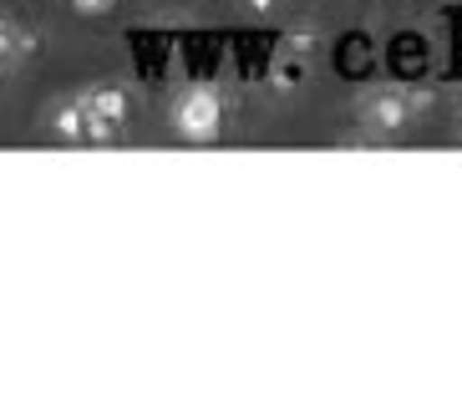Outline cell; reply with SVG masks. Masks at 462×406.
<instances>
[{
    "mask_svg": "<svg viewBox=\"0 0 462 406\" xmlns=\"http://www.w3.org/2000/svg\"><path fill=\"white\" fill-rule=\"evenodd\" d=\"M224 117H229V107H224L218 87H183V92L173 97V107H168L173 137L178 143H193V148L218 143V137H224Z\"/></svg>",
    "mask_w": 462,
    "mask_h": 406,
    "instance_id": "obj_1",
    "label": "cell"
},
{
    "mask_svg": "<svg viewBox=\"0 0 462 406\" xmlns=\"http://www.w3.org/2000/svg\"><path fill=\"white\" fill-rule=\"evenodd\" d=\"M432 97L427 92H402V87H376V92L361 97V107H356V122L366 127L371 137H402L411 127L421 107H427Z\"/></svg>",
    "mask_w": 462,
    "mask_h": 406,
    "instance_id": "obj_2",
    "label": "cell"
},
{
    "mask_svg": "<svg viewBox=\"0 0 462 406\" xmlns=\"http://www.w3.org/2000/svg\"><path fill=\"white\" fill-rule=\"evenodd\" d=\"M87 112H92V148H107V143H117L127 127V117H133V97L117 87V81H97V87H87Z\"/></svg>",
    "mask_w": 462,
    "mask_h": 406,
    "instance_id": "obj_3",
    "label": "cell"
},
{
    "mask_svg": "<svg viewBox=\"0 0 462 406\" xmlns=\"http://www.w3.org/2000/svg\"><path fill=\"white\" fill-rule=\"evenodd\" d=\"M46 133H51L56 143H67V148H92V112H87V97L71 92V97H61V102H51Z\"/></svg>",
    "mask_w": 462,
    "mask_h": 406,
    "instance_id": "obj_4",
    "label": "cell"
},
{
    "mask_svg": "<svg viewBox=\"0 0 462 406\" xmlns=\"http://www.w3.org/2000/svg\"><path fill=\"white\" fill-rule=\"evenodd\" d=\"M31 51H36V36H31L15 15L0 11V77H5V71H15L21 61H31Z\"/></svg>",
    "mask_w": 462,
    "mask_h": 406,
    "instance_id": "obj_5",
    "label": "cell"
},
{
    "mask_svg": "<svg viewBox=\"0 0 462 406\" xmlns=\"http://www.w3.org/2000/svg\"><path fill=\"white\" fill-rule=\"evenodd\" d=\"M300 81H305V56H280V61H274V87H300Z\"/></svg>",
    "mask_w": 462,
    "mask_h": 406,
    "instance_id": "obj_6",
    "label": "cell"
},
{
    "mask_svg": "<svg viewBox=\"0 0 462 406\" xmlns=\"http://www.w3.org/2000/svg\"><path fill=\"white\" fill-rule=\"evenodd\" d=\"M315 41H320L315 31H290V36L280 41V46H285L290 56H310V51H315Z\"/></svg>",
    "mask_w": 462,
    "mask_h": 406,
    "instance_id": "obj_7",
    "label": "cell"
},
{
    "mask_svg": "<svg viewBox=\"0 0 462 406\" xmlns=\"http://www.w3.org/2000/svg\"><path fill=\"white\" fill-rule=\"evenodd\" d=\"M239 5H245L249 15H274L280 5H285V0H239Z\"/></svg>",
    "mask_w": 462,
    "mask_h": 406,
    "instance_id": "obj_8",
    "label": "cell"
},
{
    "mask_svg": "<svg viewBox=\"0 0 462 406\" xmlns=\"http://www.w3.org/2000/svg\"><path fill=\"white\" fill-rule=\"evenodd\" d=\"M71 5H77V11H87V15H102V11H112L117 0H71Z\"/></svg>",
    "mask_w": 462,
    "mask_h": 406,
    "instance_id": "obj_9",
    "label": "cell"
},
{
    "mask_svg": "<svg viewBox=\"0 0 462 406\" xmlns=\"http://www.w3.org/2000/svg\"><path fill=\"white\" fill-rule=\"evenodd\" d=\"M457 102H462V87H457Z\"/></svg>",
    "mask_w": 462,
    "mask_h": 406,
    "instance_id": "obj_10",
    "label": "cell"
}]
</instances>
